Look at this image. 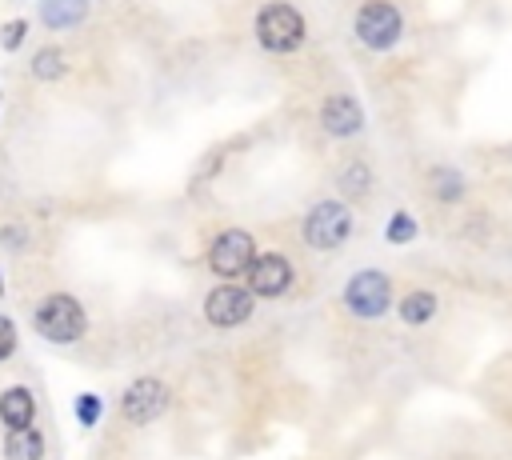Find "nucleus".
<instances>
[{
  "mask_svg": "<svg viewBox=\"0 0 512 460\" xmlns=\"http://www.w3.org/2000/svg\"><path fill=\"white\" fill-rule=\"evenodd\" d=\"M292 276H296V272H292L288 256L264 252V256H256V260L248 264V292H252V296H280V292H288Z\"/></svg>",
  "mask_w": 512,
  "mask_h": 460,
  "instance_id": "obj_10",
  "label": "nucleus"
},
{
  "mask_svg": "<svg viewBox=\"0 0 512 460\" xmlns=\"http://www.w3.org/2000/svg\"><path fill=\"white\" fill-rule=\"evenodd\" d=\"M16 352V324L8 316H0V360H8Z\"/></svg>",
  "mask_w": 512,
  "mask_h": 460,
  "instance_id": "obj_21",
  "label": "nucleus"
},
{
  "mask_svg": "<svg viewBox=\"0 0 512 460\" xmlns=\"http://www.w3.org/2000/svg\"><path fill=\"white\" fill-rule=\"evenodd\" d=\"M100 408H104V404H100L96 392H80V396H76V420H80L84 428H92V424L100 420Z\"/></svg>",
  "mask_w": 512,
  "mask_h": 460,
  "instance_id": "obj_19",
  "label": "nucleus"
},
{
  "mask_svg": "<svg viewBox=\"0 0 512 460\" xmlns=\"http://www.w3.org/2000/svg\"><path fill=\"white\" fill-rule=\"evenodd\" d=\"M44 456V436L28 424V428H8L4 440V460H40Z\"/></svg>",
  "mask_w": 512,
  "mask_h": 460,
  "instance_id": "obj_13",
  "label": "nucleus"
},
{
  "mask_svg": "<svg viewBox=\"0 0 512 460\" xmlns=\"http://www.w3.org/2000/svg\"><path fill=\"white\" fill-rule=\"evenodd\" d=\"M336 184H340V192H344V196L364 200V196H368V188H372V168H368L364 160H352V164H344V168H340Z\"/></svg>",
  "mask_w": 512,
  "mask_h": 460,
  "instance_id": "obj_15",
  "label": "nucleus"
},
{
  "mask_svg": "<svg viewBox=\"0 0 512 460\" xmlns=\"http://www.w3.org/2000/svg\"><path fill=\"white\" fill-rule=\"evenodd\" d=\"M320 128H324L328 136H336V140L356 136V132L364 128V108H360V100L348 96V92L324 96V104H320Z\"/></svg>",
  "mask_w": 512,
  "mask_h": 460,
  "instance_id": "obj_9",
  "label": "nucleus"
},
{
  "mask_svg": "<svg viewBox=\"0 0 512 460\" xmlns=\"http://www.w3.org/2000/svg\"><path fill=\"white\" fill-rule=\"evenodd\" d=\"M388 300H392V280L376 268H364L356 272L348 284H344V304L348 312H356L360 320H376L388 312Z\"/></svg>",
  "mask_w": 512,
  "mask_h": 460,
  "instance_id": "obj_5",
  "label": "nucleus"
},
{
  "mask_svg": "<svg viewBox=\"0 0 512 460\" xmlns=\"http://www.w3.org/2000/svg\"><path fill=\"white\" fill-rule=\"evenodd\" d=\"M32 76L36 80H60L64 76V52L60 48H40L32 56Z\"/></svg>",
  "mask_w": 512,
  "mask_h": 460,
  "instance_id": "obj_17",
  "label": "nucleus"
},
{
  "mask_svg": "<svg viewBox=\"0 0 512 460\" xmlns=\"http://www.w3.org/2000/svg\"><path fill=\"white\" fill-rule=\"evenodd\" d=\"M24 36H28V20H8V24L0 28V48H4V52H16V48L24 44Z\"/></svg>",
  "mask_w": 512,
  "mask_h": 460,
  "instance_id": "obj_20",
  "label": "nucleus"
},
{
  "mask_svg": "<svg viewBox=\"0 0 512 460\" xmlns=\"http://www.w3.org/2000/svg\"><path fill=\"white\" fill-rule=\"evenodd\" d=\"M432 312H436V296L432 292H408L400 300V320L404 324H428Z\"/></svg>",
  "mask_w": 512,
  "mask_h": 460,
  "instance_id": "obj_16",
  "label": "nucleus"
},
{
  "mask_svg": "<svg viewBox=\"0 0 512 460\" xmlns=\"http://www.w3.org/2000/svg\"><path fill=\"white\" fill-rule=\"evenodd\" d=\"M416 232H420V228H416V216H412V212H392V220H388V228H384V240L400 248V244L416 240Z\"/></svg>",
  "mask_w": 512,
  "mask_h": 460,
  "instance_id": "obj_18",
  "label": "nucleus"
},
{
  "mask_svg": "<svg viewBox=\"0 0 512 460\" xmlns=\"http://www.w3.org/2000/svg\"><path fill=\"white\" fill-rule=\"evenodd\" d=\"M32 320H36V332H40L44 340H56V344H72V340H80L84 328H88V316H84L80 300L68 296V292L44 296V300L36 304Z\"/></svg>",
  "mask_w": 512,
  "mask_h": 460,
  "instance_id": "obj_2",
  "label": "nucleus"
},
{
  "mask_svg": "<svg viewBox=\"0 0 512 460\" xmlns=\"http://www.w3.org/2000/svg\"><path fill=\"white\" fill-rule=\"evenodd\" d=\"M204 316H208V324H216V328H236V324H244V320L252 316V292H244V288H236V284H220V288L208 292Z\"/></svg>",
  "mask_w": 512,
  "mask_h": 460,
  "instance_id": "obj_8",
  "label": "nucleus"
},
{
  "mask_svg": "<svg viewBox=\"0 0 512 460\" xmlns=\"http://www.w3.org/2000/svg\"><path fill=\"white\" fill-rule=\"evenodd\" d=\"M252 260H256V240H252L244 228H224V232L212 240V248H208V268H212L216 276H224V280L248 272Z\"/></svg>",
  "mask_w": 512,
  "mask_h": 460,
  "instance_id": "obj_6",
  "label": "nucleus"
},
{
  "mask_svg": "<svg viewBox=\"0 0 512 460\" xmlns=\"http://www.w3.org/2000/svg\"><path fill=\"white\" fill-rule=\"evenodd\" d=\"M88 16V0H40V20L48 28H76Z\"/></svg>",
  "mask_w": 512,
  "mask_h": 460,
  "instance_id": "obj_12",
  "label": "nucleus"
},
{
  "mask_svg": "<svg viewBox=\"0 0 512 460\" xmlns=\"http://www.w3.org/2000/svg\"><path fill=\"white\" fill-rule=\"evenodd\" d=\"M304 32H308L304 12L296 4H288V0H272V4H264L256 12V40L276 56L296 52L304 44Z\"/></svg>",
  "mask_w": 512,
  "mask_h": 460,
  "instance_id": "obj_1",
  "label": "nucleus"
},
{
  "mask_svg": "<svg viewBox=\"0 0 512 460\" xmlns=\"http://www.w3.org/2000/svg\"><path fill=\"white\" fill-rule=\"evenodd\" d=\"M168 408V388L156 380V376H140L124 388L120 396V412L128 424H152L160 412Z\"/></svg>",
  "mask_w": 512,
  "mask_h": 460,
  "instance_id": "obj_7",
  "label": "nucleus"
},
{
  "mask_svg": "<svg viewBox=\"0 0 512 460\" xmlns=\"http://www.w3.org/2000/svg\"><path fill=\"white\" fill-rule=\"evenodd\" d=\"M428 184H432V196L444 200V204H456L464 196V176L456 168H448V164H436L428 172Z\"/></svg>",
  "mask_w": 512,
  "mask_h": 460,
  "instance_id": "obj_14",
  "label": "nucleus"
},
{
  "mask_svg": "<svg viewBox=\"0 0 512 460\" xmlns=\"http://www.w3.org/2000/svg\"><path fill=\"white\" fill-rule=\"evenodd\" d=\"M0 240H8V244H24V232H20V228H0Z\"/></svg>",
  "mask_w": 512,
  "mask_h": 460,
  "instance_id": "obj_22",
  "label": "nucleus"
},
{
  "mask_svg": "<svg viewBox=\"0 0 512 460\" xmlns=\"http://www.w3.org/2000/svg\"><path fill=\"white\" fill-rule=\"evenodd\" d=\"M32 416H36V400H32L28 388H8V392H0V420H4L8 428H28Z\"/></svg>",
  "mask_w": 512,
  "mask_h": 460,
  "instance_id": "obj_11",
  "label": "nucleus"
},
{
  "mask_svg": "<svg viewBox=\"0 0 512 460\" xmlns=\"http://www.w3.org/2000/svg\"><path fill=\"white\" fill-rule=\"evenodd\" d=\"M0 292H4V280H0Z\"/></svg>",
  "mask_w": 512,
  "mask_h": 460,
  "instance_id": "obj_23",
  "label": "nucleus"
},
{
  "mask_svg": "<svg viewBox=\"0 0 512 460\" xmlns=\"http://www.w3.org/2000/svg\"><path fill=\"white\" fill-rule=\"evenodd\" d=\"M352 28H356V40L364 48L388 52V48H396V40L404 32V16H400V8L392 0H364L356 8V24Z\"/></svg>",
  "mask_w": 512,
  "mask_h": 460,
  "instance_id": "obj_3",
  "label": "nucleus"
},
{
  "mask_svg": "<svg viewBox=\"0 0 512 460\" xmlns=\"http://www.w3.org/2000/svg\"><path fill=\"white\" fill-rule=\"evenodd\" d=\"M352 236V212L340 200H320L304 216V240L316 252H336Z\"/></svg>",
  "mask_w": 512,
  "mask_h": 460,
  "instance_id": "obj_4",
  "label": "nucleus"
}]
</instances>
